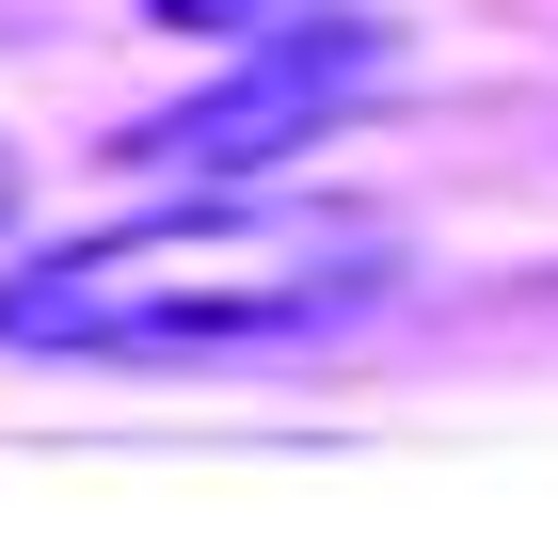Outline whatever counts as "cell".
Here are the masks:
<instances>
[{
    "instance_id": "obj_1",
    "label": "cell",
    "mask_w": 558,
    "mask_h": 558,
    "mask_svg": "<svg viewBox=\"0 0 558 558\" xmlns=\"http://www.w3.org/2000/svg\"><path fill=\"white\" fill-rule=\"evenodd\" d=\"M351 303H384V240L367 223H271V208H175L129 223V240H64L0 288V351H129V367H175V351H271L319 336Z\"/></svg>"
},
{
    "instance_id": "obj_2",
    "label": "cell",
    "mask_w": 558,
    "mask_h": 558,
    "mask_svg": "<svg viewBox=\"0 0 558 558\" xmlns=\"http://www.w3.org/2000/svg\"><path fill=\"white\" fill-rule=\"evenodd\" d=\"M367 81H384V16L303 0V16H271V33H240V64H223L208 96L144 112L112 160H129V175H192V192H256V175L288 160V144H319Z\"/></svg>"
},
{
    "instance_id": "obj_3",
    "label": "cell",
    "mask_w": 558,
    "mask_h": 558,
    "mask_svg": "<svg viewBox=\"0 0 558 558\" xmlns=\"http://www.w3.org/2000/svg\"><path fill=\"white\" fill-rule=\"evenodd\" d=\"M144 16H175V33H271V16H303V0H144Z\"/></svg>"
},
{
    "instance_id": "obj_4",
    "label": "cell",
    "mask_w": 558,
    "mask_h": 558,
    "mask_svg": "<svg viewBox=\"0 0 558 558\" xmlns=\"http://www.w3.org/2000/svg\"><path fill=\"white\" fill-rule=\"evenodd\" d=\"M0 223H16V144H0Z\"/></svg>"
}]
</instances>
